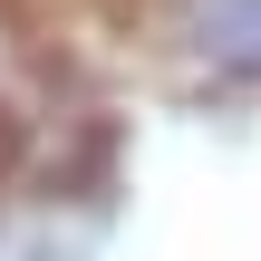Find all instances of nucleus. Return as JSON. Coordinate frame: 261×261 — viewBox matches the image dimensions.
<instances>
[{
	"label": "nucleus",
	"mask_w": 261,
	"mask_h": 261,
	"mask_svg": "<svg viewBox=\"0 0 261 261\" xmlns=\"http://www.w3.org/2000/svg\"><path fill=\"white\" fill-rule=\"evenodd\" d=\"M145 39L194 87L261 77V0H145Z\"/></svg>",
	"instance_id": "f257e3e1"
},
{
	"label": "nucleus",
	"mask_w": 261,
	"mask_h": 261,
	"mask_svg": "<svg viewBox=\"0 0 261 261\" xmlns=\"http://www.w3.org/2000/svg\"><path fill=\"white\" fill-rule=\"evenodd\" d=\"M0 77H10V39H0Z\"/></svg>",
	"instance_id": "f03ea898"
}]
</instances>
